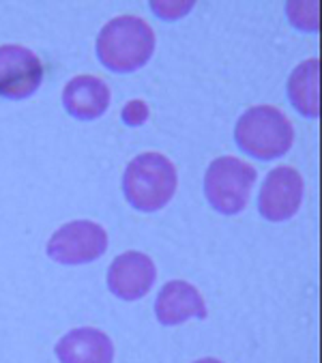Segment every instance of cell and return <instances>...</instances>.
Returning <instances> with one entry per match:
<instances>
[{"label": "cell", "mask_w": 322, "mask_h": 363, "mask_svg": "<svg viewBox=\"0 0 322 363\" xmlns=\"http://www.w3.org/2000/svg\"><path fill=\"white\" fill-rule=\"evenodd\" d=\"M95 50L104 67L116 74H131L152 56L155 33L138 16H118L99 30Z\"/></svg>", "instance_id": "cell-1"}, {"label": "cell", "mask_w": 322, "mask_h": 363, "mask_svg": "<svg viewBox=\"0 0 322 363\" xmlns=\"http://www.w3.org/2000/svg\"><path fill=\"white\" fill-rule=\"evenodd\" d=\"M191 7L194 3H152V11L164 20H177L185 16Z\"/></svg>", "instance_id": "cell-13"}, {"label": "cell", "mask_w": 322, "mask_h": 363, "mask_svg": "<svg viewBox=\"0 0 322 363\" xmlns=\"http://www.w3.org/2000/svg\"><path fill=\"white\" fill-rule=\"evenodd\" d=\"M179 185V174L174 164L161 153H142L129 162L123 177V191L127 202L142 211L155 213L164 208Z\"/></svg>", "instance_id": "cell-2"}, {"label": "cell", "mask_w": 322, "mask_h": 363, "mask_svg": "<svg viewBox=\"0 0 322 363\" xmlns=\"http://www.w3.org/2000/svg\"><path fill=\"white\" fill-rule=\"evenodd\" d=\"M303 177L290 168L279 166L271 170L260 187L258 194V208L260 215L269 222H286L299 213V206L303 202Z\"/></svg>", "instance_id": "cell-7"}, {"label": "cell", "mask_w": 322, "mask_h": 363, "mask_svg": "<svg viewBox=\"0 0 322 363\" xmlns=\"http://www.w3.org/2000/svg\"><path fill=\"white\" fill-rule=\"evenodd\" d=\"M56 357L60 363H114V344L99 329L79 327L60 337Z\"/></svg>", "instance_id": "cell-10"}, {"label": "cell", "mask_w": 322, "mask_h": 363, "mask_svg": "<svg viewBox=\"0 0 322 363\" xmlns=\"http://www.w3.org/2000/svg\"><path fill=\"white\" fill-rule=\"evenodd\" d=\"M238 149L256 160H277L294 142V129L288 116L275 106H254L240 114L234 127Z\"/></svg>", "instance_id": "cell-3"}, {"label": "cell", "mask_w": 322, "mask_h": 363, "mask_svg": "<svg viewBox=\"0 0 322 363\" xmlns=\"http://www.w3.org/2000/svg\"><path fill=\"white\" fill-rule=\"evenodd\" d=\"M288 99L303 116H320V60H303L288 80Z\"/></svg>", "instance_id": "cell-12"}, {"label": "cell", "mask_w": 322, "mask_h": 363, "mask_svg": "<svg viewBox=\"0 0 322 363\" xmlns=\"http://www.w3.org/2000/svg\"><path fill=\"white\" fill-rule=\"evenodd\" d=\"M194 363H223V361L213 359V357H204V359H198V361H194Z\"/></svg>", "instance_id": "cell-15"}, {"label": "cell", "mask_w": 322, "mask_h": 363, "mask_svg": "<svg viewBox=\"0 0 322 363\" xmlns=\"http://www.w3.org/2000/svg\"><path fill=\"white\" fill-rule=\"evenodd\" d=\"M65 110L79 121H95L110 106V89L97 76H75L62 91Z\"/></svg>", "instance_id": "cell-11"}, {"label": "cell", "mask_w": 322, "mask_h": 363, "mask_svg": "<svg viewBox=\"0 0 322 363\" xmlns=\"http://www.w3.org/2000/svg\"><path fill=\"white\" fill-rule=\"evenodd\" d=\"M123 121L127 125H142L146 118H148V106L142 101V99H135V101H129L125 108H123Z\"/></svg>", "instance_id": "cell-14"}, {"label": "cell", "mask_w": 322, "mask_h": 363, "mask_svg": "<svg viewBox=\"0 0 322 363\" xmlns=\"http://www.w3.org/2000/svg\"><path fill=\"white\" fill-rule=\"evenodd\" d=\"M155 314L161 325L174 327L189 318H206V303L194 284L172 279L159 290L155 301Z\"/></svg>", "instance_id": "cell-9"}, {"label": "cell", "mask_w": 322, "mask_h": 363, "mask_svg": "<svg viewBox=\"0 0 322 363\" xmlns=\"http://www.w3.org/2000/svg\"><path fill=\"white\" fill-rule=\"evenodd\" d=\"M108 233L91 220H75L58 228L48 241V256L60 264H87L104 256Z\"/></svg>", "instance_id": "cell-5"}, {"label": "cell", "mask_w": 322, "mask_h": 363, "mask_svg": "<svg viewBox=\"0 0 322 363\" xmlns=\"http://www.w3.org/2000/svg\"><path fill=\"white\" fill-rule=\"evenodd\" d=\"M43 82V62L26 45H0V97L26 99Z\"/></svg>", "instance_id": "cell-6"}, {"label": "cell", "mask_w": 322, "mask_h": 363, "mask_svg": "<svg viewBox=\"0 0 322 363\" xmlns=\"http://www.w3.org/2000/svg\"><path fill=\"white\" fill-rule=\"evenodd\" d=\"M157 279L155 262L142 252H125L108 269V288L125 301H138Z\"/></svg>", "instance_id": "cell-8"}, {"label": "cell", "mask_w": 322, "mask_h": 363, "mask_svg": "<svg viewBox=\"0 0 322 363\" xmlns=\"http://www.w3.org/2000/svg\"><path fill=\"white\" fill-rule=\"evenodd\" d=\"M258 172L252 164L223 155L211 162L204 174V194L211 206L223 215H236L248 206Z\"/></svg>", "instance_id": "cell-4"}]
</instances>
